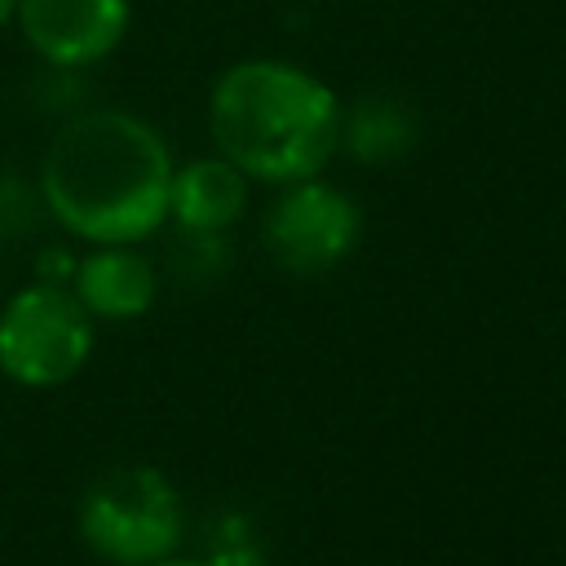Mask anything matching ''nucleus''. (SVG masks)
Instances as JSON below:
<instances>
[{
    "label": "nucleus",
    "instance_id": "9d476101",
    "mask_svg": "<svg viewBox=\"0 0 566 566\" xmlns=\"http://www.w3.org/2000/svg\"><path fill=\"white\" fill-rule=\"evenodd\" d=\"M146 566H212V562H195V557H177V553H168V557L146 562Z\"/></svg>",
    "mask_w": 566,
    "mask_h": 566
},
{
    "label": "nucleus",
    "instance_id": "39448f33",
    "mask_svg": "<svg viewBox=\"0 0 566 566\" xmlns=\"http://www.w3.org/2000/svg\"><path fill=\"white\" fill-rule=\"evenodd\" d=\"M358 230H363L358 203L340 186L323 177H305V181L279 186V199L265 212L261 239L287 274H323L354 252Z\"/></svg>",
    "mask_w": 566,
    "mask_h": 566
},
{
    "label": "nucleus",
    "instance_id": "0eeeda50",
    "mask_svg": "<svg viewBox=\"0 0 566 566\" xmlns=\"http://www.w3.org/2000/svg\"><path fill=\"white\" fill-rule=\"evenodd\" d=\"M75 301L106 323L142 318L155 305V265L137 252V243H97L88 256L75 261L71 274Z\"/></svg>",
    "mask_w": 566,
    "mask_h": 566
},
{
    "label": "nucleus",
    "instance_id": "423d86ee",
    "mask_svg": "<svg viewBox=\"0 0 566 566\" xmlns=\"http://www.w3.org/2000/svg\"><path fill=\"white\" fill-rule=\"evenodd\" d=\"M13 22L40 62L84 71L124 44L133 0H18Z\"/></svg>",
    "mask_w": 566,
    "mask_h": 566
},
{
    "label": "nucleus",
    "instance_id": "6e6552de",
    "mask_svg": "<svg viewBox=\"0 0 566 566\" xmlns=\"http://www.w3.org/2000/svg\"><path fill=\"white\" fill-rule=\"evenodd\" d=\"M252 181L226 155H199L172 164L168 181V221L190 234H221L243 221Z\"/></svg>",
    "mask_w": 566,
    "mask_h": 566
},
{
    "label": "nucleus",
    "instance_id": "1a4fd4ad",
    "mask_svg": "<svg viewBox=\"0 0 566 566\" xmlns=\"http://www.w3.org/2000/svg\"><path fill=\"white\" fill-rule=\"evenodd\" d=\"M416 142V119L394 97H363L340 106V146L363 164H389Z\"/></svg>",
    "mask_w": 566,
    "mask_h": 566
},
{
    "label": "nucleus",
    "instance_id": "f03ea898",
    "mask_svg": "<svg viewBox=\"0 0 566 566\" xmlns=\"http://www.w3.org/2000/svg\"><path fill=\"white\" fill-rule=\"evenodd\" d=\"M208 133L248 181L292 186L340 150V97L296 62L243 57L208 88Z\"/></svg>",
    "mask_w": 566,
    "mask_h": 566
},
{
    "label": "nucleus",
    "instance_id": "20e7f679",
    "mask_svg": "<svg viewBox=\"0 0 566 566\" xmlns=\"http://www.w3.org/2000/svg\"><path fill=\"white\" fill-rule=\"evenodd\" d=\"M93 354V314L62 283H27L0 305V371L22 389H57Z\"/></svg>",
    "mask_w": 566,
    "mask_h": 566
},
{
    "label": "nucleus",
    "instance_id": "9b49d317",
    "mask_svg": "<svg viewBox=\"0 0 566 566\" xmlns=\"http://www.w3.org/2000/svg\"><path fill=\"white\" fill-rule=\"evenodd\" d=\"M13 13H18V0H0V31L13 27Z\"/></svg>",
    "mask_w": 566,
    "mask_h": 566
},
{
    "label": "nucleus",
    "instance_id": "7ed1b4c3",
    "mask_svg": "<svg viewBox=\"0 0 566 566\" xmlns=\"http://www.w3.org/2000/svg\"><path fill=\"white\" fill-rule=\"evenodd\" d=\"M80 539L111 566H146L181 544V495L150 464H119L88 482L75 513Z\"/></svg>",
    "mask_w": 566,
    "mask_h": 566
},
{
    "label": "nucleus",
    "instance_id": "f257e3e1",
    "mask_svg": "<svg viewBox=\"0 0 566 566\" xmlns=\"http://www.w3.org/2000/svg\"><path fill=\"white\" fill-rule=\"evenodd\" d=\"M172 150L159 128L119 106L66 119L44 159L40 195L53 221L84 243H142L168 221Z\"/></svg>",
    "mask_w": 566,
    "mask_h": 566
}]
</instances>
